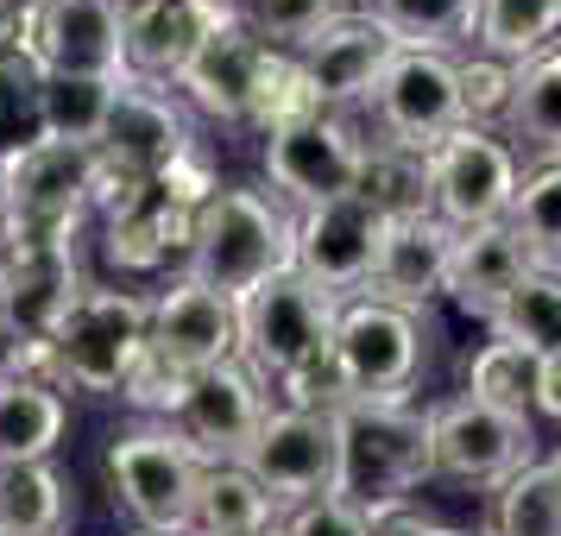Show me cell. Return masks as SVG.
<instances>
[{
    "mask_svg": "<svg viewBox=\"0 0 561 536\" xmlns=\"http://www.w3.org/2000/svg\"><path fill=\"white\" fill-rule=\"evenodd\" d=\"M20 13H26V0H0V52H13V38H20Z\"/></svg>",
    "mask_w": 561,
    "mask_h": 536,
    "instance_id": "44",
    "label": "cell"
},
{
    "mask_svg": "<svg viewBox=\"0 0 561 536\" xmlns=\"http://www.w3.org/2000/svg\"><path fill=\"white\" fill-rule=\"evenodd\" d=\"M329 373L341 398L366 404H410L416 373H423V316H410L379 297H354L334 316Z\"/></svg>",
    "mask_w": 561,
    "mask_h": 536,
    "instance_id": "6",
    "label": "cell"
},
{
    "mask_svg": "<svg viewBox=\"0 0 561 536\" xmlns=\"http://www.w3.org/2000/svg\"><path fill=\"white\" fill-rule=\"evenodd\" d=\"M485 536H561V455H536L492 492Z\"/></svg>",
    "mask_w": 561,
    "mask_h": 536,
    "instance_id": "29",
    "label": "cell"
},
{
    "mask_svg": "<svg viewBox=\"0 0 561 536\" xmlns=\"http://www.w3.org/2000/svg\"><path fill=\"white\" fill-rule=\"evenodd\" d=\"M556 45H561V0H480L473 52L524 70V64H536Z\"/></svg>",
    "mask_w": 561,
    "mask_h": 536,
    "instance_id": "26",
    "label": "cell"
},
{
    "mask_svg": "<svg viewBox=\"0 0 561 536\" xmlns=\"http://www.w3.org/2000/svg\"><path fill=\"white\" fill-rule=\"evenodd\" d=\"M505 228L524 240L530 265L561 272V164H530V171L517 178V196H511Z\"/></svg>",
    "mask_w": 561,
    "mask_h": 536,
    "instance_id": "33",
    "label": "cell"
},
{
    "mask_svg": "<svg viewBox=\"0 0 561 536\" xmlns=\"http://www.w3.org/2000/svg\"><path fill=\"white\" fill-rule=\"evenodd\" d=\"M359 171H366V139L347 114H309V121L265 133V178L278 190V203H290L297 215L334 196H354Z\"/></svg>",
    "mask_w": 561,
    "mask_h": 536,
    "instance_id": "13",
    "label": "cell"
},
{
    "mask_svg": "<svg viewBox=\"0 0 561 536\" xmlns=\"http://www.w3.org/2000/svg\"><path fill=\"white\" fill-rule=\"evenodd\" d=\"M373 536H473V531H455V524H435L423 511H391L373 524Z\"/></svg>",
    "mask_w": 561,
    "mask_h": 536,
    "instance_id": "42",
    "label": "cell"
},
{
    "mask_svg": "<svg viewBox=\"0 0 561 536\" xmlns=\"http://www.w3.org/2000/svg\"><path fill=\"white\" fill-rule=\"evenodd\" d=\"M64 430H70L64 391H45V385H26V379H0V467L51 460Z\"/></svg>",
    "mask_w": 561,
    "mask_h": 536,
    "instance_id": "27",
    "label": "cell"
},
{
    "mask_svg": "<svg viewBox=\"0 0 561 536\" xmlns=\"http://www.w3.org/2000/svg\"><path fill=\"white\" fill-rule=\"evenodd\" d=\"M13 228L7 247H77L82 215L95 208V152L70 139H26L20 152L0 158Z\"/></svg>",
    "mask_w": 561,
    "mask_h": 536,
    "instance_id": "5",
    "label": "cell"
},
{
    "mask_svg": "<svg viewBox=\"0 0 561 536\" xmlns=\"http://www.w3.org/2000/svg\"><path fill=\"white\" fill-rule=\"evenodd\" d=\"M139 536H196V531H139Z\"/></svg>",
    "mask_w": 561,
    "mask_h": 536,
    "instance_id": "46",
    "label": "cell"
},
{
    "mask_svg": "<svg viewBox=\"0 0 561 536\" xmlns=\"http://www.w3.org/2000/svg\"><path fill=\"white\" fill-rule=\"evenodd\" d=\"M259 70H265V38L240 20V26L208 32L171 89H178L190 107H203L208 121H221V127H253Z\"/></svg>",
    "mask_w": 561,
    "mask_h": 536,
    "instance_id": "19",
    "label": "cell"
},
{
    "mask_svg": "<svg viewBox=\"0 0 561 536\" xmlns=\"http://www.w3.org/2000/svg\"><path fill=\"white\" fill-rule=\"evenodd\" d=\"M233 467L253 474L259 492L278 505V517L284 511H297V505L329 499L334 492V423H329V410L272 404Z\"/></svg>",
    "mask_w": 561,
    "mask_h": 536,
    "instance_id": "11",
    "label": "cell"
},
{
    "mask_svg": "<svg viewBox=\"0 0 561 536\" xmlns=\"http://www.w3.org/2000/svg\"><path fill=\"white\" fill-rule=\"evenodd\" d=\"M190 233H196V208L171 203L164 190H146V196H133L127 208H114L102 215V247H107V265H121V272H164L171 253L190 259Z\"/></svg>",
    "mask_w": 561,
    "mask_h": 536,
    "instance_id": "23",
    "label": "cell"
},
{
    "mask_svg": "<svg viewBox=\"0 0 561 536\" xmlns=\"http://www.w3.org/2000/svg\"><path fill=\"white\" fill-rule=\"evenodd\" d=\"M448 247H455V228L435 221V215H398V221H385L379 265H373V290H366V297L423 316V309L442 297Z\"/></svg>",
    "mask_w": 561,
    "mask_h": 536,
    "instance_id": "22",
    "label": "cell"
},
{
    "mask_svg": "<svg viewBox=\"0 0 561 536\" xmlns=\"http://www.w3.org/2000/svg\"><path fill=\"white\" fill-rule=\"evenodd\" d=\"M265 536H373V524H366L359 511H347L341 499H316V505L284 511Z\"/></svg>",
    "mask_w": 561,
    "mask_h": 536,
    "instance_id": "41",
    "label": "cell"
},
{
    "mask_svg": "<svg viewBox=\"0 0 561 536\" xmlns=\"http://www.w3.org/2000/svg\"><path fill=\"white\" fill-rule=\"evenodd\" d=\"M391 57H398V38H391L373 13L341 7L329 26L297 52V64H304V77H309V89H316V107H322V114H354V107L373 102V89H379Z\"/></svg>",
    "mask_w": 561,
    "mask_h": 536,
    "instance_id": "16",
    "label": "cell"
},
{
    "mask_svg": "<svg viewBox=\"0 0 561 536\" xmlns=\"http://www.w3.org/2000/svg\"><path fill=\"white\" fill-rule=\"evenodd\" d=\"M121 82H89V77H38V139H70L95 146Z\"/></svg>",
    "mask_w": 561,
    "mask_h": 536,
    "instance_id": "34",
    "label": "cell"
},
{
    "mask_svg": "<svg viewBox=\"0 0 561 536\" xmlns=\"http://www.w3.org/2000/svg\"><path fill=\"white\" fill-rule=\"evenodd\" d=\"M309 114H322V107H316V89H309V77H304V64H297V52H272V45H265L259 102H253L259 139H265V133H278V127H290V121H309Z\"/></svg>",
    "mask_w": 561,
    "mask_h": 536,
    "instance_id": "37",
    "label": "cell"
},
{
    "mask_svg": "<svg viewBox=\"0 0 561 536\" xmlns=\"http://www.w3.org/2000/svg\"><path fill=\"white\" fill-rule=\"evenodd\" d=\"M536 410L561 423V354H549L542 360V373H536Z\"/></svg>",
    "mask_w": 561,
    "mask_h": 536,
    "instance_id": "43",
    "label": "cell"
},
{
    "mask_svg": "<svg viewBox=\"0 0 561 536\" xmlns=\"http://www.w3.org/2000/svg\"><path fill=\"white\" fill-rule=\"evenodd\" d=\"M505 139L511 152H530L536 164H561V45L517 70Z\"/></svg>",
    "mask_w": 561,
    "mask_h": 536,
    "instance_id": "25",
    "label": "cell"
},
{
    "mask_svg": "<svg viewBox=\"0 0 561 536\" xmlns=\"http://www.w3.org/2000/svg\"><path fill=\"white\" fill-rule=\"evenodd\" d=\"M359 196L379 208L385 221H398V215H430V164H423V152H398V146H373V139H366Z\"/></svg>",
    "mask_w": 561,
    "mask_h": 536,
    "instance_id": "36",
    "label": "cell"
},
{
    "mask_svg": "<svg viewBox=\"0 0 561 536\" xmlns=\"http://www.w3.org/2000/svg\"><path fill=\"white\" fill-rule=\"evenodd\" d=\"M530 272V253L524 240L505 228V221H485V228H460L455 247H448V278H442V297L467 316V322H492L505 297L524 284Z\"/></svg>",
    "mask_w": 561,
    "mask_h": 536,
    "instance_id": "21",
    "label": "cell"
},
{
    "mask_svg": "<svg viewBox=\"0 0 561 536\" xmlns=\"http://www.w3.org/2000/svg\"><path fill=\"white\" fill-rule=\"evenodd\" d=\"M536 373H542L536 354L511 347V341H485L480 354L467 360V398L505 410V417H530L536 410Z\"/></svg>",
    "mask_w": 561,
    "mask_h": 536,
    "instance_id": "35",
    "label": "cell"
},
{
    "mask_svg": "<svg viewBox=\"0 0 561 536\" xmlns=\"http://www.w3.org/2000/svg\"><path fill=\"white\" fill-rule=\"evenodd\" d=\"M107 486L139 531H190L203 460L171 423H133L107 442Z\"/></svg>",
    "mask_w": 561,
    "mask_h": 536,
    "instance_id": "9",
    "label": "cell"
},
{
    "mask_svg": "<svg viewBox=\"0 0 561 536\" xmlns=\"http://www.w3.org/2000/svg\"><path fill=\"white\" fill-rule=\"evenodd\" d=\"M0 334H7V297H0Z\"/></svg>",
    "mask_w": 561,
    "mask_h": 536,
    "instance_id": "47",
    "label": "cell"
},
{
    "mask_svg": "<svg viewBox=\"0 0 561 536\" xmlns=\"http://www.w3.org/2000/svg\"><path fill=\"white\" fill-rule=\"evenodd\" d=\"M455 70H460V114H467V127L505 133L517 70H511V64H499V57H485V52L455 57Z\"/></svg>",
    "mask_w": 561,
    "mask_h": 536,
    "instance_id": "38",
    "label": "cell"
},
{
    "mask_svg": "<svg viewBox=\"0 0 561 536\" xmlns=\"http://www.w3.org/2000/svg\"><path fill=\"white\" fill-rule=\"evenodd\" d=\"M13 45L38 77L127 82V0H26Z\"/></svg>",
    "mask_w": 561,
    "mask_h": 536,
    "instance_id": "8",
    "label": "cell"
},
{
    "mask_svg": "<svg viewBox=\"0 0 561 536\" xmlns=\"http://www.w3.org/2000/svg\"><path fill=\"white\" fill-rule=\"evenodd\" d=\"M70 486L51 460L0 467V536H64Z\"/></svg>",
    "mask_w": 561,
    "mask_h": 536,
    "instance_id": "30",
    "label": "cell"
},
{
    "mask_svg": "<svg viewBox=\"0 0 561 536\" xmlns=\"http://www.w3.org/2000/svg\"><path fill=\"white\" fill-rule=\"evenodd\" d=\"M265 385L240 366V360H221L208 373H190V391L183 404L171 410V430L196 448L203 467H221V460H240V448L253 442V430L265 423Z\"/></svg>",
    "mask_w": 561,
    "mask_h": 536,
    "instance_id": "17",
    "label": "cell"
},
{
    "mask_svg": "<svg viewBox=\"0 0 561 536\" xmlns=\"http://www.w3.org/2000/svg\"><path fill=\"white\" fill-rule=\"evenodd\" d=\"M196 133L183 121L178 95L164 89V82H121L114 89V102H107V121L95 133V208L114 215V208H127L133 196H146L171 164L178 152L190 146Z\"/></svg>",
    "mask_w": 561,
    "mask_h": 536,
    "instance_id": "4",
    "label": "cell"
},
{
    "mask_svg": "<svg viewBox=\"0 0 561 536\" xmlns=\"http://www.w3.org/2000/svg\"><path fill=\"white\" fill-rule=\"evenodd\" d=\"M208 38L203 13L190 0H127V77L133 82H171Z\"/></svg>",
    "mask_w": 561,
    "mask_h": 536,
    "instance_id": "24",
    "label": "cell"
},
{
    "mask_svg": "<svg viewBox=\"0 0 561 536\" xmlns=\"http://www.w3.org/2000/svg\"><path fill=\"white\" fill-rule=\"evenodd\" d=\"M485 329H492V341H511V347H524V354H536V360L561 354V272L530 265L524 284L511 290L505 309H499Z\"/></svg>",
    "mask_w": 561,
    "mask_h": 536,
    "instance_id": "32",
    "label": "cell"
},
{
    "mask_svg": "<svg viewBox=\"0 0 561 536\" xmlns=\"http://www.w3.org/2000/svg\"><path fill=\"white\" fill-rule=\"evenodd\" d=\"M341 7H347V0H341Z\"/></svg>",
    "mask_w": 561,
    "mask_h": 536,
    "instance_id": "48",
    "label": "cell"
},
{
    "mask_svg": "<svg viewBox=\"0 0 561 536\" xmlns=\"http://www.w3.org/2000/svg\"><path fill=\"white\" fill-rule=\"evenodd\" d=\"M297 253V215L253 183H221L203 208H196V233H190V259L183 272L208 290H221L228 304L253 297L259 284L290 272Z\"/></svg>",
    "mask_w": 561,
    "mask_h": 536,
    "instance_id": "3",
    "label": "cell"
},
{
    "mask_svg": "<svg viewBox=\"0 0 561 536\" xmlns=\"http://www.w3.org/2000/svg\"><path fill=\"white\" fill-rule=\"evenodd\" d=\"M152 190H164V196H171V203H183V208H203L208 196L221 190V171H215V158H208L203 139H190V146L178 152V164H171Z\"/></svg>",
    "mask_w": 561,
    "mask_h": 536,
    "instance_id": "40",
    "label": "cell"
},
{
    "mask_svg": "<svg viewBox=\"0 0 561 536\" xmlns=\"http://www.w3.org/2000/svg\"><path fill=\"white\" fill-rule=\"evenodd\" d=\"M404 52H442L455 57L460 45H473V20L480 0H373L366 7Z\"/></svg>",
    "mask_w": 561,
    "mask_h": 536,
    "instance_id": "31",
    "label": "cell"
},
{
    "mask_svg": "<svg viewBox=\"0 0 561 536\" xmlns=\"http://www.w3.org/2000/svg\"><path fill=\"white\" fill-rule=\"evenodd\" d=\"M146 354H158L178 373H208L221 360H240V304H228L221 290H208L190 272H178L171 290L152 297Z\"/></svg>",
    "mask_w": 561,
    "mask_h": 536,
    "instance_id": "18",
    "label": "cell"
},
{
    "mask_svg": "<svg viewBox=\"0 0 561 536\" xmlns=\"http://www.w3.org/2000/svg\"><path fill=\"white\" fill-rule=\"evenodd\" d=\"M77 290V247H0V297L13 341H51Z\"/></svg>",
    "mask_w": 561,
    "mask_h": 536,
    "instance_id": "20",
    "label": "cell"
},
{
    "mask_svg": "<svg viewBox=\"0 0 561 536\" xmlns=\"http://www.w3.org/2000/svg\"><path fill=\"white\" fill-rule=\"evenodd\" d=\"M373 146H398V152L430 158L455 127H467L460 114V70L442 52H404L385 64L379 89H373Z\"/></svg>",
    "mask_w": 561,
    "mask_h": 536,
    "instance_id": "10",
    "label": "cell"
},
{
    "mask_svg": "<svg viewBox=\"0 0 561 536\" xmlns=\"http://www.w3.org/2000/svg\"><path fill=\"white\" fill-rule=\"evenodd\" d=\"M379 240H385V215L366 196H334L297 215V253L290 272L304 284H316L334 304H354L373 290V265H379Z\"/></svg>",
    "mask_w": 561,
    "mask_h": 536,
    "instance_id": "14",
    "label": "cell"
},
{
    "mask_svg": "<svg viewBox=\"0 0 561 536\" xmlns=\"http://www.w3.org/2000/svg\"><path fill=\"white\" fill-rule=\"evenodd\" d=\"M430 460L442 480L499 492L517 467L536 460V430H530V417H505V410L473 404L460 391V398L430 410Z\"/></svg>",
    "mask_w": 561,
    "mask_h": 536,
    "instance_id": "15",
    "label": "cell"
},
{
    "mask_svg": "<svg viewBox=\"0 0 561 536\" xmlns=\"http://www.w3.org/2000/svg\"><path fill=\"white\" fill-rule=\"evenodd\" d=\"M240 13H247V26H253L272 52H304L309 38L341 13V0H247Z\"/></svg>",
    "mask_w": 561,
    "mask_h": 536,
    "instance_id": "39",
    "label": "cell"
},
{
    "mask_svg": "<svg viewBox=\"0 0 561 536\" xmlns=\"http://www.w3.org/2000/svg\"><path fill=\"white\" fill-rule=\"evenodd\" d=\"M7 228H13V196H7V171H0V247H7Z\"/></svg>",
    "mask_w": 561,
    "mask_h": 536,
    "instance_id": "45",
    "label": "cell"
},
{
    "mask_svg": "<svg viewBox=\"0 0 561 536\" xmlns=\"http://www.w3.org/2000/svg\"><path fill=\"white\" fill-rule=\"evenodd\" d=\"M430 215L448 228H485V221H505L511 196H517V152H511L505 133L485 127H455L430 158Z\"/></svg>",
    "mask_w": 561,
    "mask_h": 536,
    "instance_id": "12",
    "label": "cell"
},
{
    "mask_svg": "<svg viewBox=\"0 0 561 536\" xmlns=\"http://www.w3.org/2000/svg\"><path fill=\"white\" fill-rule=\"evenodd\" d=\"M329 423H334V492L329 499L359 511L366 524H379L391 511H410L416 486L435 480L430 410L341 398V404H329Z\"/></svg>",
    "mask_w": 561,
    "mask_h": 536,
    "instance_id": "2",
    "label": "cell"
},
{
    "mask_svg": "<svg viewBox=\"0 0 561 536\" xmlns=\"http://www.w3.org/2000/svg\"><path fill=\"white\" fill-rule=\"evenodd\" d=\"M146 329H152V304L114 290V284H82L77 304L64 309L51 334V354L64 385L77 391H127L133 366L146 360Z\"/></svg>",
    "mask_w": 561,
    "mask_h": 536,
    "instance_id": "7",
    "label": "cell"
},
{
    "mask_svg": "<svg viewBox=\"0 0 561 536\" xmlns=\"http://www.w3.org/2000/svg\"><path fill=\"white\" fill-rule=\"evenodd\" d=\"M334 316H341V304L322 297L316 284H304L297 272L259 284L253 297H240V366L265 385V398L278 391L284 404H304V410L341 404L329 373Z\"/></svg>",
    "mask_w": 561,
    "mask_h": 536,
    "instance_id": "1",
    "label": "cell"
},
{
    "mask_svg": "<svg viewBox=\"0 0 561 536\" xmlns=\"http://www.w3.org/2000/svg\"><path fill=\"white\" fill-rule=\"evenodd\" d=\"M278 524V505L259 492V480L247 467H203V486H196V511H190V531L196 536H265Z\"/></svg>",
    "mask_w": 561,
    "mask_h": 536,
    "instance_id": "28",
    "label": "cell"
}]
</instances>
